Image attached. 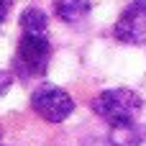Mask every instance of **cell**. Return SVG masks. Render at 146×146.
Here are the masks:
<instances>
[{
    "mask_svg": "<svg viewBox=\"0 0 146 146\" xmlns=\"http://www.w3.org/2000/svg\"><path fill=\"white\" fill-rule=\"evenodd\" d=\"M144 108V100L139 98V92L128 90V87H113V90H103L100 95L92 98V110L95 115H100L105 123H110L115 131L121 128H131L139 118Z\"/></svg>",
    "mask_w": 146,
    "mask_h": 146,
    "instance_id": "obj_1",
    "label": "cell"
},
{
    "mask_svg": "<svg viewBox=\"0 0 146 146\" xmlns=\"http://www.w3.org/2000/svg\"><path fill=\"white\" fill-rule=\"evenodd\" d=\"M51 59V44L46 36H36V33H23L15 49V72L23 80L31 77H41L49 67Z\"/></svg>",
    "mask_w": 146,
    "mask_h": 146,
    "instance_id": "obj_2",
    "label": "cell"
},
{
    "mask_svg": "<svg viewBox=\"0 0 146 146\" xmlns=\"http://www.w3.org/2000/svg\"><path fill=\"white\" fill-rule=\"evenodd\" d=\"M31 108L36 110V115H41L49 123H62L72 115L74 110V100L69 98L67 90L56 87V85H38L31 95Z\"/></svg>",
    "mask_w": 146,
    "mask_h": 146,
    "instance_id": "obj_3",
    "label": "cell"
},
{
    "mask_svg": "<svg viewBox=\"0 0 146 146\" xmlns=\"http://www.w3.org/2000/svg\"><path fill=\"white\" fill-rule=\"evenodd\" d=\"M113 36L121 44H141L146 38V0H131L113 26Z\"/></svg>",
    "mask_w": 146,
    "mask_h": 146,
    "instance_id": "obj_4",
    "label": "cell"
},
{
    "mask_svg": "<svg viewBox=\"0 0 146 146\" xmlns=\"http://www.w3.org/2000/svg\"><path fill=\"white\" fill-rule=\"evenodd\" d=\"M92 3L90 0H54V13L64 23H80L90 13Z\"/></svg>",
    "mask_w": 146,
    "mask_h": 146,
    "instance_id": "obj_5",
    "label": "cell"
},
{
    "mask_svg": "<svg viewBox=\"0 0 146 146\" xmlns=\"http://www.w3.org/2000/svg\"><path fill=\"white\" fill-rule=\"evenodd\" d=\"M21 28L23 33H36V36H46V28H49V18L41 8L31 5L21 13Z\"/></svg>",
    "mask_w": 146,
    "mask_h": 146,
    "instance_id": "obj_6",
    "label": "cell"
},
{
    "mask_svg": "<svg viewBox=\"0 0 146 146\" xmlns=\"http://www.w3.org/2000/svg\"><path fill=\"white\" fill-rule=\"evenodd\" d=\"M10 85H13V74H10V72H3V69H0V98L8 92V87H10Z\"/></svg>",
    "mask_w": 146,
    "mask_h": 146,
    "instance_id": "obj_7",
    "label": "cell"
},
{
    "mask_svg": "<svg viewBox=\"0 0 146 146\" xmlns=\"http://www.w3.org/2000/svg\"><path fill=\"white\" fill-rule=\"evenodd\" d=\"M10 5H13V0H0V26L5 23L8 13H10Z\"/></svg>",
    "mask_w": 146,
    "mask_h": 146,
    "instance_id": "obj_8",
    "label": "cell"
},
{
    "mask_svg": "<svg viewBox=\"0 0 146 146\" xmlns=\"http://www.w3.org/2000/svg\"><path fill=\"white\" fill-rule=\"evenodd\" d=\"M0 139H3V128H0Z\"/></svg>",
    "mask_w": 146,
    "mask_h": 146,
    "instance_id": "obj_9",
    "label": "cell"
}]
</instances>
